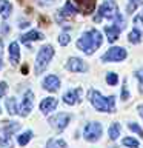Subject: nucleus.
Wrapping results in <instances>:
<instances>
[{
  "instance_id": "8",
  "label": "nucleus",
  "mask_w": 143,
  "mask_h": 148,
  "mask_svg": "<svg viewBox=\"0 0 143 148\" xmlns=\"http://www.w3.org/2000/svg\"><path fill=\"white\" fill-rule=\"evenodd\" d=\"M69 120H71V116H69V114L59 113V114H55V116H52V117L49 119V123L52 125V127H54L55 130L62 131V130H65V128L68 127Z\"/></svg>"
},
{
  "instance_id": "24",
  "label": "nucleus",
  "mask_w": 143,
  "mask_h": 148,
  "mask_svg": "<svg viewBox=\"0 0 143 148\" xmlns=\"http://www.w3.org/2000/svg\"><path fill=\"white\" fill-rule=\"evenodd\" d=\"M120 136V125L118 123H112L109 127V137L112 139V140H115Z\"/></svg>"
},
{
  "instance_id": "3",
  "label": "nucleus",
  "mask_w": 143,
  "mask_h": 148,
  "mask_svg": "<svg viewBox=\"0 0 143 148\" xmlns=\"http://www.w3.org/2000/svg\"><path fill=\"white\" fill-rule=\"evenodd\" d=\"M101 18H109V20H117L120 25H123V20H122V16L118 14V9H117V5H115L114 0H105L101 3V6L99 8V12L97 16L94 17L95 22H100Z\"/></svg>"
},
{
  "instance_id": "18",
  "label": "nucleus",
  "mask_w": 143,
  "mask_h": 148,
  "mask_svg": "<svg viewBox=\"0 0 143 148\" xmlns=\"http://www.w3.org/2000/svg\"><path fill=\"white\" fill-rule=\"evenodd\" d=\"M76 12H77V8L74 6L71 2H66V3H65V6H63V9L60 11V16H63V17H71V16H74Z\"/></svg>"
},
{
  "instance_id": "29",
  "label": "nucleus",
  "mask_w": 143,
  "mask_h": 148,
  "mask_svg": "<svg viewBox=\"0 0 143 148\" xmlns=\"http://www.w3.org/2000/svg\"><path fill=\"white\" fill-rule=\"evenodd\" d=\"M69 40H71V37H69L68 32H62V34H60V37H59V43L62 45V46L68 45V43H69Z\"/></svg>"
},
{
  "instance_id": "9",
  "label": "nucleus",
  "mask_w": 143,
  "mask_h": 148,
  "mask_svg": "<svg viewBox=\"0 0 143 148\" xmlns=\"http://www.w3.org/2000/svg\"><path fill=\"white\" fill-rule=\"evenodd\" d=\"M66 69H69V71H72V73H86L89 68H88V65L83 62L82 59L71 57L66 63Z\"/></svg>"
},
{
  "instance_id": "15",
  "label": "nucleus",
  "mask_w": 143,
  "mask_h": 148,
  "mask_svg": "<svg viewBox=\"0 0 143 148\" xmlns=\"http://www.w3.org/2000/svg\"><path fill=\"white\" fill-rule=\"evenodd\" d=\"M18 59H20V49H18V43L17 42H12L9 45V60H11L12 65L18 63Z\"/></svg>"
},
{
  "instance_id": "14",
  "label": "nucleus",
  "mask_w": 143,
  "mask_h": 148,
  "mask_svg": "<svg viewBox=\"0 0 143 148\" xmlns=\"http://www.w3.org/2000/svg\"><path fill=\"white\" fill-rule=\"evenodd\" d=\"M120 29H122V28L117 26L115 23H114L112 26H106V28H105V34H106V37H108V42H111V43H114V42L118 39Z\"/></svg>"
},
{
  "instance_id": "13",
  "label": "nucleus",
  "mask_w": 143,
  "mask_h": 148,
  "mask_svg": "<svg viewBox=\"0 0 143 148\" xmlns=\"http://www.w3.org/2000/svg\"><path fill=\"white\" fill-rule=\"evenodd\" d=\"M55 106H57V99H54V97H46V99H43L40 102V110L45 114H48L52 110H55Z\"/></svg>"
},
{
  "instance_id": "32",
  "label": "nucleus",
  "mask_w": 143,
  "mask_h": 148,
  "mask_svg": "<svg viewBox=\"0 0 143 148\" xmlns=\"http://www.w3.org/2000/svg\"><path fill=\"white\" fill-rule=\"evenodd\" d=\"M128 97H129V92H128V85H126V82H125L123 90H122V99H123V100H126Z\"/></svg>"
},
{
  "instance_id": "19",
  "label": "nucleus",
  "mask_w": 143,
  "mask_h": 148,
  "mask_svg": "<svg viewBox=\"0 0 143 148\" xmlns=\"http://www.w3.org/2000/svg\"><path fill=\"white\" fill-rule=\"evenodd\" d=\"M128 40L131 42V43H138V42H142V31L138 29V28H134V29L129 32Z\"/></svg>"
},
{
  "instance_id": "6",
  "label": "nucleus",
  "mask_w": 143,
  "mask_h": 148,
  "mask_svg": "<svg viewBox=\"0 0 143 148\" xmlns=\"http://www.w3.org/2000/svg\"><path fill=\"white\" fill-rule=\"evenodd\" d=\"M126 49L120 48V46H114V48L108 49L101 57V62H120V60L126 59Z\"/></svg>"
},
{
  "instance_id": "23",
  "label": "nucleus",
  "mask_w": 143,
  "mask_h": 148,
  "mask_svg": "<svg viewBox=\"0 0 143 148\" xmlns=\"http://www.w3.org/2000/svg\"><path fill=\"white\" fill-rule=\"evenodd\" d=\"M31 137H32V131H25L23 134H20V136H18L17 140H18V143H20L22 147H25L26 143L31 140Z\"/></svg>"
},
{
  "instance_id": "7",
  "label": "nucleus",
  "mask_w": 143,
  "mask_h": 148,
  "mask_svg": "<svg viewBox=\"0 0 143 148\" xmlns=\"http://www.w3.org/2000/svg\"><path fill=\"white\" fill-rule=\"evenodd\" d=\"M32 106H34V92L28 90L25 92V96H23V100H22V105H20V110H18V114L20 116H28L31 113Z\"/></svg>"
},
{
  "instance_id": "17",
  "label": "nucleus",
  "mask_w": 143,
  "mask_h": 148,
  "mask_svg": "<svg viewBox=\"0 0 143 148\" xmlns=\"http://www.w3.org/2000/svg\"><path fill=\"white\" fill-rule=\"evenodd\" d=\"M11 11H12V5L8 0H0V16L3 18H8L11 16Z\"/></svg>"
},
{
  "instance_id": "25",
  "label": "nucleus",
  "mask_w": 143,
  "mask_h": 148,
  "mask_svg": "<svg viewBox=\"0 0 143 148\" xmlns=\"http://www.w3.org/2000/svg\"><path fill=\"white\" fill-rule=\"evenodd\" d=\"M6 110H8L9 114L18 113V111H17V105H16V99H14V97H11V99L6 100Z\"/></svg>"
},
{
  "instance_id": "21",
  "label": "nucleus",
  "mask_w": 143,
  "mask_h": 148,
  "mask_svg": "<svg viewBox=\"0 0 143 148\" xmlns=\"http://www.w3.org/2000/svg\"><path fill=\"white\" fill-rule=\"evenodd\" d=\"M0 145L6 147V148H11L12 147L11 134H8V133H2V134H0Z\"/></svg>"
},
{
  "instance_id": "12",
  "label": "nucleus",
  "mask_w": 143,
  "mask_h": 148,
  "mask_svg": "<svg viewBox=\"0 0 143 148\" xmlns=\"http://www.w3.org/2000/svg\"><path fill=\"white\" fill-rule=\"evenodd\" d=\"M80 94H82V90L77 88V90H71L68 91L66 94L63 96V102L68 105H76L78 100H80Z\"/></svg>"
},
{
  "instance_id": "34",
  "label": "nucleus",
  "mask_w": 143,
  "mask_h": 148,
  "mask_svg": "<svg viewBox=\"0 0 143 148\" xmlns=\"http://www.w3.org/2000/svg\"><path fill=\"white\" fill-rule=\"evenodd\" d=\"M137 111H138V114L143 117V105H138V108H137Z\"/></svg>"
},
{
  "instance_id": "2",
  "label": "nucleus",
  "mask_w": 143,
  "mask_h": 148,
  "mask_svg": "<svg viewBox=\"0 0 143 148\" xmlns=\"http://www.w3.org/2000/svg\"><path fill=\"white\" fill-rule=\"evenodd\" d=\"M88 97H89L92 106L97 111H105V113H111L115 108V99L112 96L105 97L101 92H99L97 90H91L88 92Z\"/></svg>"
},
{
  "instance_id": "22",
  "label": "nucleus",
  "mask_w": 143,
  "mask_h": 148,
  "mask_svg": "<svg viewBox=\"0 0 143 148\" xmlns=\"http://www.w3.org/2000/svg\"><path fill=\"white\" fill-rule=\"evenodd\" d=\"M18 130V123L17 122H3V133H8L11 134L14 131Z\"/></svg>"
},
{
  "instance_id": "33",
  "label": "nucleus",
  "mask_w": 143,
  "mask_h": 148,
  "mask_svg": "<svg viewBox=\"0 0 143 148\" xmlns=\"http://www.w3.org/2000/svg\"><path fill=\"white\" fill-rule=\"evenodd\" d=\"M6 88H8L6 83H5V82H0V97L5 96V92H6Z\"/></svg>"
},
{
  "instance_id": "26",
  "label": "nucleus",
  "mask_w": 143,
  "mask_h": 148,
  "mask_svg": "<svg viewBox=\"0 0 143 148\" xmlns=\"http://www.w3.org/2000/svg\"><path fill=\"white\" fill-rule=\"evenodd\" d=\"M140 5H143V0H128V8H126V12L131 14L136 8H138Z\"/></svg>"
},
{
  "instance_id": "30",
  "label": "nucleus",
  "mask_w": 143,
  "mask_h": 148,
  "mask_svg": "<svg viewBox=\"0 0 143 148\" xmlns=\"http://www.w3.org/2000/svg\"><path fill=\"white\" fill-rule=\"evenodd\" d=\"M129 130H132L134 133H137L138 136H140V137L143 139V130H142L140 127H138V125H136V123H132V122H131V123H129Z\"/></svg>"
},
{
  "instance_id": "35",
  "label": "nucleus",
  "mask_w": 143,
  "mask_h": 148,
  "mask_svg": "<svg viewBox=\"0 0 143 148\" xmlns=\"http://www.w3.org/2000/svg\"><path fill=\"white\" fill-rule=\"evenodd\" d=\"M2 40H0V68H2Z\"/></svg>"
},
{
  "instance_id": "1",
  "label": "nucleus",
  "mask_w": 143,
  "mask_h": 148,
  "mask_svg": "<svg viewBox=\"0 0 143 148\" xmlns=\"http://www.w3.org/2000/svg\"><path fill=\"white\" fill-rule=\"evenodd\" d=\"M101 42V32L97 29H89L86 32H83V36L77 40V48L82 49L85 54H92L95 49L100 48Z\"/></svg>"
},
{
  "instance_id": "16",
  "label": "nucleus",
  "mask_w": 143,
  "mask_h": 148,
  "mask_svg": "<svg viewBox=\"0 0 143 148\" xmlns=\"http://www.w3.org/2000/svg\"><path fill=\"white\" fill-rule=\"evenodd\" d=\"M43 39V36L40 34L39 31H29L28 34H23L20 37L22 43H29V42H34V40H42Z\"/></svg>"
},
{
  "instance_id": "28",
  "label": "nucleus",
  "mask_w": 143,
  "mask_h": 148,
  "mask_svg": "<svg viewBox=\"0 0 143 148\" xmlns=\"http://www.w3.org/2000/svg\"><path fill=\"white\" fill-rule=\"evenodd\" d=\"M123 145L128 147V148H137L138 140H136V139H132V137H125L123 139Z\"/></svg>"
},
{
  "instance_id": "11",
  "label": "nucleus",
  "mask_w": 143,
  "mask_h": 148,
  "mask_svg": "<svg viewBox=\"0 0 143 148\" xmlns=\"http://www.w3.org/2000/svg\"><path fill=\"white\" fill-rule=\"evenodd\" d=\"M77 9L83 14H91L95 8V0H76Z\"/></svg>"
},
{
  "instance_id": "10",
  "label": "nucleus",
  "mask_w": 143,
  "mask_h": 148,
  "mask_svg": "<svg viewBox=\"0 0 143 148\" xmlns=\"http://www.w3.org/2000/svg\"><path fill=\"white\" fill-rule=\"evenodd\" d=\"M43 88H45L46 91H51V92L57 91L59 88H60V80H59V77L54 76V74H51V76L45 77V80H43Z\"/></svg>"
},
{
  "instance_id": "5",
  "label": "nucleus",
  "mask_w": 143,
  "mask_h": 148,
  "mask_svg": "<svg viewBox=\"0 0 143 148\" xmlns=\"http://www.w3.org/2000/svg\"><path fill=\"white\" fill-rule=\"evenodd\" d=\"M103 133V127L99 122H91L85 127V131H83V136L88 142H97Z\"/></svg>"
},
{
  "instance_id": "27",
  "label": "nucleus",
  "mask_w": 143,
  "mask_h": 148,
  "mask_svg": "<svg viewBox=\"0 0 143 148\" xmlns=\"http://www.w3.org/2000/svg\"><path fill=\"white\" fill-rule=\"evenodd\" d=\"M117 82H118V76L115 73H108L106 74V83L111 86H114V85H117Z\"/></svg>"
},
{
  "instance_id": "36",
  "label": "nucleus",
  "mask_w": 143,
  "mask_h": 148,
  "mask_svg": "<svg viewBox=\"0 0 143 148\" xmlns=\"http://www.w3.org/2000/svg\"><path fill=\"white\" fill-rule=\"evenodd\" d=\"M137 18H138V20H140V22H143V14H142L140 17H137Z\"/></svg>"
},
{
  "instance_id": "20",
  "label": "nucleus",
  "mask_w": 143,
  "mask_h": 148,
  "mask_svg": "<svg viewBox=\"0 0 143 148\" xmlns=\"http://www.w3.org/2000/svg\"><path fill=\"white\" fill-rule=\"evenodd\" d=\"M46 148H66V142L63 139H49Z\"/></svg>"
},
{
  "instance_id": "4",
  "label": "nucleus",
  "mask_w": 143,
  "mask_h": 148,
  "mask_svg": "<svg viewBox=\"0 0 143 148\" xmlns=\"http://www.w3.org/2000/svg\"><path fill=\"white\" fill-rule=\"evenodd\" d=\"M52 56H54V48L51 45H45L43 48H40L39 54H37V59H35V71L37 73L43 71V69L49 65Z\"/></svg>"
},
{
  "instance_id": "31",
  "label": "nucleus",
  "mask_w": 143,
  "mask_h": 148,
  "mask_svg": "<svg viewBox=\"0 0 143 148\" xmlns=\"http://www.w3.org/2000/svg\"><path fill=\"white\" fill-rule=\"evenodd\" d=\"M136 77L138 79V82H140V85H142V91H143V68H142V69H138V71L136 73Z\"/></svg>"
}]
</instances>
